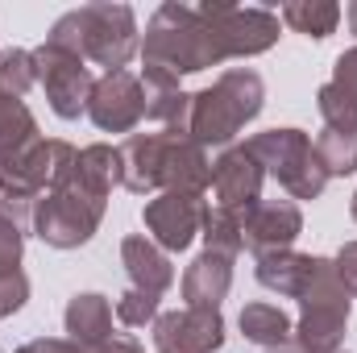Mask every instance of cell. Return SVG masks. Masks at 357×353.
<instances>
[{"label": "cell", "instance_id": "5b68a950", "mask_svg": "<svg viewBox=\"0 0 357 353\" xmlns=\"http://www.w3.org/2000/svg\"><path fill=\"white\" fill-rule=\"evenodd\" d=\"M71 142L59 137H29L21 146L0 150V195H4V216H13L17 225L25 216H33V204L42 200V191L50 187V179L59 171V163L67 158Z\"/></svg>", "mask_w": 357, "mask_h": 353}, {"label": "cell", "instance_id": "e575fe53", "mask_svg": "<svg viewBox=\"0 0 357 353\" xmlns=\"http://www.w3.org/2000/svg\"><path fill=\"white\" fill-rule=\"evenodd\" d=\"M266 353H303V350H299V345H295V337H291L287 345H278V350H266Z\"/></svg>", "mask_w": 357, "mask_h": 353}, {"label": "cell", "instance_id": "7402d4cb", "mask_svg": "<svg viewBox=\"0 0 357 353\" xmlns=\"http://www.w3.org/2000/svg\"><path fill=\"white\" fill-rule=\"evenodd\" d=\"M282 21L295 29V33H307V38H328L341 21V4L333 0H295L282 8Z\"/></svg>", "mask_w": 357, "mask_h": 353}, {"label": "cell", "instance_id": "d6986e66", "mask_svg": "<svg viewBox=\"0 0 357 353\" xmlns=\"http://www.w3.org/2000/svg\"><path fill=\"white\" fill-rule=\"evenodd\" d=\"M63 324H67V333H71V341L79 345V350H100L108 337H112V303L104 299V295H96V291H79L71 303H67V312H63Z\"/></svg>", "mask_w": 357, "mask_h": 353}, {"label": "cell", "instance_id": "d6a6232c", "mask_svg": "<svg viewBox=\"0 0 357 353\" xmlns=\"http://www.w3.org/2000/svg\"><path fill=\"white\" fill-rule=\"evenodd\" d=\"M91 353H146V350H142L133 337H125V333H121V337H108L100 350H91Z\"/></svg>", "mask_w": 357, "mask_h": 353}, {"label": "cell", "instance_id": "74e56055", "mask_svg": "<svg viewBox=\"0 0 357 353\" xmlns=\"http://www.w3.org/2000/svg\"><path fill=\"white\" fill-rule=\"evenodd\" d=\"M337 353H341V350H337Z\"/></svg>", "mask_w": 357, "mask_h": 353}, {"label": "cell", "instance_id": "d590c367", "mask_svg": "<svg viewBox=\"0 0 357 353\" xmlns=\"http://www.w3.org/2000/svg\"><path fill=\"white\" fill-rule=\"evenodd\" d=\"M349 216L357 220V191H354V200H349Z\"/></svg>", "mask_w": 357, "mask_h": 353}, {"label": "cell", "instance_id": "4316f807", "mask_svg": "<svg viewBox=\"0 0 357 353\" xmlns=\"http://www.w3.org/2000/svg\"><path fill=\"white\" fill-rule=\"evenodd\" d=\"M158 299H162V295H150V291L129 287V291L116 299V320L129 324V329H142V324L158 320Z\"/></svg>", "mask_w": 357, "mask_h": 353}, {"label": "cell", "instance_id": "52a82bcc", "mask_svg": "<svg viewBox=\"0 0 357 353\" xmlns=\"http://www.w3.org/2000/svg\"><path fill=\"white\" fill-rule=\"evenodd\" d=\"M245 150L262 163V171L274 175L295 200H316L328 187V171L316 158V146L303 129H266L245 142Z\"/></svg>", "mask_w": 357, "mask_h": 353}, {"label": "cell", "instance_id": "1f68e13d", "mask_svg": "<svg viewBox=\"0 0 357 353\" xmlns=\"http://www.w3.org/2000/svg\"><path fill=\"white\" fill-rule=\"evenodd\" d=\"M25 350L29 353H88V350H79L75 341H59V337H38V341H29Z\"/></svg>", "mask_w": 357, "mask_h": 353}, {"label": "cell", "instance_id": "ffe728a7", "mask_svg": "<svg viewBox=\"0 0 357 353\" xmlns=\"http://www.w3.org/2000/svg\"><path fill=\"white\" fill-rule=\"evenodd\" d=\"M254 274H258V283L266 291L282 295V299H299L307 291L312 274H316V258L312 254H295V250H278V254H262Z\"/></svg>", "mask_w": 357, "mask_h": 353}, {"label": "cell", "instance_id": "2e32d148", "mask_svg": "<svg viewBox=\"0 0 357 353\" xmlns=\"http://www.w3.org/2000/svg\"><path fill=\"white\" fill-rule=\"evenodd\" d=\"M233 262L237 258H229V254L204 250L183 270V303L187 308H220L229 287H233Z\"/></svg>", "mask_w": 357, "mask_h": 353}, {"label": "cell", "instance_id": "4dcf8cb0", "mask_svg": "<svg viewBox=\"0 0 357 353\" xmlns=\"http://www.w3.org/2000/svg\"><path fill=\"white\" fill-rule=\"evenodd\" d=\"M333 266H337V274H341L345 291L357 295V241H345V246H341V254L333 258Z\"/></svg>", "mask_w": 357, "mask_h": 353}, {"label": "cell", "instance_id": "d4e9b609", "mask_svg": "<svg viewBox=\"0 0 357 353\" xmlns=\"http://www.w3.org/2000/svg\"><path fill=\"white\" fill-rule=\"evenodd\" d=\"M38 84V67H33V50H21V46H8L0 50V88L8 96H25V91Z\"/></svg>", "mask_w": 357, "mask_h": 353}, {"label": "cell", "instance_id": "83f0119b", "mask_svg": "<svg viewBox=\"0 0 357 353\" xmlns=\"http://www.w3.org/2000/svg\"><path fill=\"white\" fill-rule=\"evenodd\" d=\"M21 250H25V233L13 216H4L0 208V274L4 270H21Z\"/></svg>", "mask_w": 357, "mask_h": 353}, {"label": "cell", "instance_id": "9c48e42d", "mask_svg": "<svg viewBox=\"0 0 357 353\" xmlns=\"http://www.w3.org/2000/svg\"><path fill=\"white\" fill-rule=\"evenodd\" d=\"M33 67H38V84L46 88V100L54 108V117L63 121H75L79 112H88V100H91V80L88 63L67 50V46H54V42H42L33 50Z\"/></svg>", "mask_w": 357, "mask_h": 353}, {"label": "cell", "instance_id": "f1b7e54d", "mask_svg": "<svg viewBox=\"0 0 357 353\" xmlns=\"http://www.w3.org/2000/svg\"><path fill=\"white\" fill-rule=\"evenodd\" d=\"M25 299H29V278H25V270H4V274H0V316L21 312Z\"/></svg>", "mask_w": 357, "mask_h": 353}, {"label": "cell", "instance_id": "8992f818", "mask_svg": "<svg viewBox=\"0 0 357 353\" xmlns=\"http://www.w3.org/2000/svg\"><path fill=\"white\" fill-rule=\"evenodd\" d=\"M354 295L345 291L337 266L328 258H316V274L307 291L299 295V324H295V345L303 353H337L345 324H349Z\"/></svg>", "mask_w": 357, "mask_h": 353}, {"label": "cell", "instance_id": "9a60e30c", "mask_svg": "<svg viewBox=\"0 0 357 353\" xmlns=\"http://www.w3.org/2000/svg\"><path fill=\"white\" fill-rule=\"evenodd\" d=\"M299 233H303V212L295 200H262L241 220V250H250L254 258L278 254V250H291Z\"/></svg>", "mask_w": 357, "mask_h": 353}, {"label": "cell", "instance_id": "7c38bea8", "mask_svg": "<svg viewBox=\"0 0 357 353\" xmlns=\"http://www.w3.org/2000/svg\"><path fill=\"white\" fill-rule=\"evenodd\" d=\"M262 179H266L262 163H258L245 146H229V150L212 163V195H216L212 208H220V212L245 220V212H250L254 204H262Z\"/></svg>", "mask_w": 357, "mask_h": 353}, {"label": "cell", "instance_id": "e0dca14e", "mask_svg": "<svg viewBox=\"0 0 357 353\" xmlns=\"http://www.w3.org/2000/svg\"><path fill=\"white\" fill-rule=\"evenodd\" d=\"M137 80H142V96H146V121H158L162 129H187L191 96L178 88V75L162 71V67H146Z\"/></svg>", "mask_w": 357, "mask_h": 353}, {"label": "cell", "instance_id": "836d02e7", "mask_svg": "<svg viewBox=\"0 0 357 353\" xmlns=\"http://www.w3.org/2000/svg\"><path fill=\"white\" fill-rule=\"evenodd\" d=\"M345 21H349V29H354V33H357V0H354V4H349V8H345Z\"/></svg>", "mask_w": 357, "mask_h": 353}, {"label": "cell", "instance_id": "cb8c5ba5", "mask_svg": "<svg viewBox=\"0 0 357 353\" xmlns=\"http://www.w3.org/2000/svg\"><path fill=\"white\" fill-rule=\"evenodd\" d=\"M199 233H204V250L229 254V258L241 254V220H237V216H229V212H220V208H208Z\"/></svg>", "mask_w": 357, "mask_h": 353}, {"label": "cell", "instance_id": "8d00e7d4", "mask_svg": "<svg viewBox=\"0 0 357 353\" xmlns=\"http://www.w3.org/2000/svg\"><path fill=\"white\" fill-rule=\"evenodd\" d=\"M13 353H29V350H25V345H21V350H13Z\"/></svg>", "mask_w": 357, "mask_h": 353}, {"label": "cell", "instance_id": "6da1fadb", "mask_svg": "<svg viewBox=\"0 0 357 353\" xmlns=\"http://www.w3.org/2000/svg\"><path fill=\"white\" fill-rule=\"evenodd\" d=\"M121 183V150L96 142L84 150H67L50 187L33 204V233L54 250H79L88 246L104 220L108 195Z\"/></svg>", "mask_w": 357, "mask_h": 353}, {"label": "cell", "instance_id": "603a6c76", "mask_svg": "<svg viewBox=\"0 0 357 353\" xmlns=\"http://www.w3.org/2000/svg\"><path fill=\"white\" fill-rule=\"evenodd\" d=\"M316 158H320V167L333 175H354L357 171V133H337V129H324L316 142Z\"/></svg>", "mask_w": 357, "mask_h": 353}, {"label": "cell", "instance_id": "8fae6325", "mask_svg": "<svg viewBox=\"0 0 357 353\" xmlns=\"http://www.w3.org/2000/svg\"><path fill=\"white\" fill-rule=\"evenodd\" d=\"M88 117L104 133H133L146 121V96L133 71H104L91 88Z\"/></svg>", "mask_w": 357, "mask_h": 353}, {"label": "cell", "instance_id": "44dd1931", "mask_svg": "<svg viewBox=\"0 0 357 353\" xmlns=\"http://www.w3.org/2000/svg\"><path fill=\"white\" fill-rule=\"evenodd\" d=\"M241 333H245V341H254L262 350H278L295 337V324L274 303H245L241 308Z\"/></svg>", "mask_w": 357, "mask_h": 353}, {"label": "cell", "instance_id": "5bb4252c", "mask_svg": "<svg viewBox=\"0 0 357 353\" xmlns=\"http://www.w3.org/2000/svg\"><path fill=\"white\" fill-rule=\"evenodd\" d=\"M158 353H216L225 345V316L220 308H178L154 320Z\"/></svg>", "mask_w": 357, "mask_h": 353}, {"label": "cell", "instance_id": "4fadbf2b", "mask_svg": "<svg viewBox=\"0 0 357 353\" xmlns=\"http://www.w3.org/2000/svg\"><path fill=\"white\" fill-rule=\"evenodd\" d=\"M171 146H175V129H158V133H129L121 150V183L133 195H150V191H167L171 175Z\"/></svg>", "mask_w": 357, "mask_h": 353}, {"label": "cell", "instance_id": "ac0fdd59", "mask_svg": "<svg viewBox=\"0 0 357 353\" xmlns=\"http://www.w3.org/2000/svg\"><path fill=\"white\" fill-rule=\"evenodd\" d=\"M121 262H125V270H129V278H133L137 291L162 295V291L175 283V266L167 258V250H158V246H154L150 237H142V233H133V237L121 241Z\"/></svg>", "mask_w": 357, "mask_h": 353}, {"label": "cell", "instance_id": "277c9868", "mask_svg": "<svg viewBox=\"0 0 357 353\" xmlns=\"http://www.w3.org/2000/svg\"><path fill=\"white\" fill-rule=\"evenodd\" d=\"M142 59H146V67H162L171 75H195V71L225 63L220 46L212 38V25L187 4H158L154 8V17L146 25Z\"/></svg>", "mask_w": 357, "mask_h": 353}, {"label": "cell", "instance_id": "484cf974", "mask_svg": "<svg viewBox=\"0 0 357 353\" xmlns=\"http://www.w3.org/2000/svg\"><path fill=\"white\" fill-rule=\"evenodd\" d=\"M316 108L324 117V129H337V133H357V100H349L337 84H324L316 91Z\"/></svg>", "mask_w": 357, "mask_h": 353}, {"label": "cell", "instance_id": "7a4b0ae2", "mask_svg": "<svg viewBox=\"0 0 357 353\" xmlns=\"http://www.w3.org/2000/svg\"><path fill=\"white\" fill-rule=\"evenodd\" d=\"M266 104V84L250 67H229L212 88L191 91L187 108V133L208 146H229Z\"/></svg>", "mask_w": 357, "mask_h": 353}, {"label": "cell", "instance_id": "30bf717a", "mask_svg": "<svg viewBox=\"0 0 357 353\" xmlns=\"http://www.w3.org/2000/svg\"><path fill=\"white\" fill-rule=\"evenodd\" d=\"M204 212H208V200L204 191H158L150 204H146V229H150V241L167 254H183L195 233L204 229Z\"/></svg>", "mask_w": 357, "mask_h": 353}, {"label": "cell", "instance_id": "3957f363", "mask_svg": "<svg viewBox=\"0 0 357 353\" xmlns=\"http://www.w3.org/2000/svg\"><path fill=\"white\" fill-rule=\"evenodd\" d=\"M46 42L75 50L84 63H100L108 71H125V63L137 54V17L129 4H84L63 13Z\"/></svg>", "mask_w": 357, "mask_h": 353}, {"label": "cell", "instance_id": "f546056e", "mask_svg": "<svg viewBox=\"0 0 357 353\" xmlns=\"http://www.w3.org/2000/svg\"><path fill=\"white\" fill-rule=\"evenodd\" d=\"M328 84H337L349 100H357V46H354V50H345V54L337 59V67H333V80H328Z\"/></svg>", "mask_w": 357, "mask_h": 353}, {"label": "cell", "instance_id": "ba28073f", "mask_svg": "<svg viewBox=\"0 0 357 353\" xmlns=\"http://www.w3.org/2000/svg\"><path fill=\"white\" fill-rule=\"evenodd\" d=\"M195 13L212 25L220 59H250V54H262L278 42V17L270 8H241L229 0H204Z\"/></svg>", "mask_w": 357, "mask_h": 353}]
</instances>
